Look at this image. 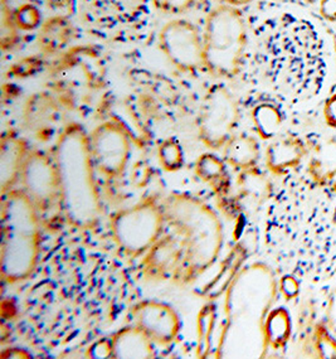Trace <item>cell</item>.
Here are the masks:
<instances>
[{"label":"cell","mask_w":336,"mask_h":359,"mask_svg":"<svg viewBox=\"0 0 336 359\" xmlns=\"http://www.w3.org/2000/svg\"><path fill=\"white\" fill-rule=\"evenodd\" d=\"M53 158L59 174V203L64 215L77 227H91L100 216V194L94 180L90 134L80 124L66 125L57 139Z\"/></svg>","instance_id":"cell-1"},{"label":"cell","mask_w":336,"mask_h":359,"mask_svg":"<svg viewBox=\"0 0 336 359\" xmlns=\"http://www.w3.org/2000/svg\"><path fill=\"white\" fill-rule=\"evenodd\" d=\"M1 275L9 283L31 276L37 267L41 233L38 207L24 191L3 194Z\"/></svg>","instance_id":"cell-2"},{"label":"cell","mask_w":336,"mask_h":359,"mask_svg":"<svg viewBox=\"0 0 336 359\" xmlns=\"http://www.w3.org/2000/svg\"><path fill=\"white\" fill-rule=\"evenodd\" d=\"M165 229L186 248L192 280L212 266L222 248V226L212 208L200 199L174 194L164 202Z\"/></svg>","instance_id":"cell-3"},{"label":"cell","mask_w":336,"mask_h":359,"mask_svg":"<svg viewBox=\"0 0 336 359\" xmlns=\"http://www.w3.org/2000/svg\"><path fill=\"white\" fill-rule=\"evenodd\" d=\"M247 43V25L239 8L218 4L208 14L203 29L204 69L220 79L234 77L242 67Z\"/></svg>","instance_id":"cell-4"},{"label":"cell","mask_w":336,"mask_h":359,"mask_svg":"<svg viewBox=\"0 0 336 359\" xmlns=\"http://www.w3.org/2000/svg\"><path fill=\"white\" fill-rule=\"evenodd\" d=\"M165 229L164 203L155 199L140 202L118 212L112 219V235L120 250L132 257L145 256Z\"/></svg>","instance_id":"cell-5"},{"label":"cell","mask_w":336,"mask_h":359,"mask_svg":"<svg viewBox=\"0 0 336 359\" xmlns=\"http://www.w3.org/2000/svg\"><path fill=\"white\" fill-rule=\"evenodd\" d=\"M239 107L233 93L223 85L208 90L200 105L198 130L202 142L212 149L222 148L234 135Z\"/></svg>","instance_id":"cell-6"},{"label":"cell","mask_w":336,"mask_h":359,"mask_svg":"<svg viewBox=\"0 0 336 359\" xmlns=\"http://www.w3.org/2000/svg\"><path fill=\"white\" fill-rule=\"evenodd\" d=\"M159 48L169 62L181 72L204 69L203 32L190 20L175 18L162 25Z\"/></svg>","instance_id":"cell-7"},{"label":"cell","mask_w":336,"mask_h":359,"mask_svg":"<svg viewBox=\"0 0 336 359\" xmlns=\"http://www.w3.org/2000/svg\"><path fill=\"white\" fill-rule=\"evenodd\" d=\"M90 145L94 168L107 178L124 173L130 158L129 133L118 121H105L90 133Z\"/></svg>","instance_id":"cell-8"},{"label":"cell","mask_w":336,"mask_h":359,"mask_svg":"<svg viewBox=\"0 0 336 359\" xmlns=\"http://www.w3.org/2000/svg\"><path fill=\"white\" fill-rule=\"evenodd\" d=\"M24 191L38 210H47L61 199L59 174L53 156L41 150H31L24 161L20 180Z\"/></svg>","instance_id":"cell-9"},{"label":"cell","mask_w":336,"mask_h":359,"mask_svg":"<svg viewBox=\"0 0 336 359\" xmlns=\"http://www.w3.org/2000/svg\"><path fill=\"white\" fill-rule=\"evenodd\" d=\"M132 320L154 344L168 346L181 330V320L172 306L159 302H143L132 309Z\"/></svg>","instance_id":"cell-10"},{"label":"cell","mask_w":336,"mask_h":359,"mask_svg":"<svg viewBox=\"0 0 336 359\" xmlns=\"http://www.w3.org/2000/svg\"><path fill=\"white\" fill-rule=\"evenodd\" d=\"M24 124L38 137H47L55 133L61 120V109L50 93H34L25 104Z\"/></svg>","instance_id":"cell-11"},{"label":"cell","mask_w":336,"mask_h":359,"mask_svg":"<svg viewBox=\"0 0 336 359\" xmlns=\"http://www.w3.org/2000/svg\"><path fill=\"white\" fill-rule=\"evenodd\" d=\"M29 151L28 143L17 134L9 133L3 137L0 148V184L3 194L12 191L13 186L20 180Z\"/></svg>","instance_id":"cell-12"},{"label":"cell","mask_w":336,"mask_h":359,"mask_svg":"<svg viewBox=\"0 0 336 359\" xmlns=\"http://www.w3.org/2000/svg\"><path fill=\"white\" fill-rule=\"evenodd\" d=\"M307 153V147L301 137L286 135L270 144L266 151V163L272 173H286L288 169L300 165Z\"/></svg>","instance_id":"cell-13"},{"label":"cell","mask_w":336,"mask_h":359,"mask_svg":"<svg viewBox=\"0 0 336 359\" xmlns=\"http://www.w3.org/2000/svg\"><path fill=\"white\" fill-rule=\"evenodd\" d=\"M75 36L74 25L64 15L43 20L38 32V48L47 56H55L69 47Z\"/></svg>","instance_id":"cell-14"},{"label":"cell","mask_w":336,"mask_h":359,"mask_svg":"<svg viewBox=\"0 0 336 359\" xmlns=\"http://www.w3.org/2000/svg\"><path fill=\"white\" fill-rule=\"evenodd\" d=\"M307 173L312 183L329 186L336 180V137H326L312 150L307 163Z\"/></svg>","instance_id":"cell-15"},{"label":"cell","mask_w":336,"mask_h":359,"mask_svg":"<svg viewBox=\"0 0 336 359\" xmlns=\"http://www.w3.org/2000/svg\"><path fill=\"white\" fill-rule=\"evenodd\" d=\"M153 341L136 325L121 329L112 337L113 358H151L154 355Z\"/></svg>","instance_id":"cell-16"},{"label":"cell","mask_w":336,"mask_h":359,"mask_svg":"<svg viewBox=\"0 0 336 359\" xmlns=\"http://www.w3.org/2000/svg\"><path fill=\"white\" fill-rule=\"evenodd\" d=\"M225 161L233 167L249 170L255 167L260 158V145L255 137L249 135H233L224 145Z\"/></svg>","instance_id":"cell-17"},{"label":"cell","mask_w":336,"mask_h":359,"mask_svg":"<svg viewBox=\"0 0 336 359\" xmlns=\"http://www.w3.org/2000/svg\"><path fill=\"white\" fill-rule=\"evenodd\" d=\"M252 120L257 134L263 140H268L279 134L284 124V115L277 106L265 102L255 107Z\"/></svg>","instance_id":"cell-18"},{"label":"cell","mask_w":336,"mask_h":359,"mask_svg":"<svg viewBox=\"0 0 336 359\" xmlns=\"http://www.w3.org/2000/svg\"><path fill=\"white\" fill-rule=\"evenodd\" d=\"M266 339L274 348L284 347L291 335V319L286 310H272L265 324Z\"/></svg>","instance_id":"cell-19"},{"label":"cell","mask_w":336,"mask_h":359,"mask_svg":"<svg viewBox=\"0 0 336 359\" xmlns=\"http://www.w3.org/2000/svg\"><path fill=\"white\" fill-rule=\"evenodd\" d=\"M314 348L318 358L336 359V337L326 323H318L315 325Z\"/></svg>","instance_id":"cell-20"},{"label":"cell","mask_w":336,"mask_h":359,"mask_svg":"<svg viewBox=\"0 0 336 359\" xmlns=\"http://www.w3.org/2000/svg\"><path fill=\"white\" fill-rule=\"evenodd\" d=\"M12 17L18 31H36L39 29V27L43 23L39 9L29 1L20 4L14 12H12Z\"/></svg>","instance_id":"cell-21"},{"label":"cell","mask_w":336,"mask_h":359,"mask_svg":"<svg viewBox=\"0 0 336 359\" xmlns=\"http://www.w3.org/2000/svg\"><path fill=\"white\" fill-rule=\"evenodd\" d=\"M153 6L162 14L179 17L189 12L197 0H151Z\"/></svg>","instance_id":"cell-22"},{"label":"cell","mask_w":336,"mask_h":359,"mask_svg":"<svg viewBox=\"0 0 336 359\" xmlns=\"http://www.w3.org/2000/svg\"><path fill=\"white\" fill-rule=\"evenodd\" d=\"M160 158H162V163L165 165H168L170 169L179 167L181 161L183 159L179 144L174 142V140L165 142L160 148Z\"/></svg>","instance_id":"cell-23"},{"label":"cell","mask_w":336,"mask_h":359,"mask_svg":"<svg viewBox=\"0 0 336 359\" xmlns=\"http://www.w3.org/2000/svg\"><path fill=\"white\" fill-rule=\"evenodd\" d=\"M281 292L286 300H293L295 297H299L300 284L298 280L291 275L284 276L281 279Z\"/></svg>","instance_id":"cell-24"},{"label":"cell","mask_w":336,"mask_h":359,"mask_svg":"<svg viewBox=\"0 0 336 359\" xmlns=\"http://www.w3.org/2000/svg\"><path fill=\"white\" fill-rule=\"evenodd\" d=\"M323 116L325 124L331 129H336V93L331 95L330 97H328L325 101Z\"/></svg>","instance_id":"cell-25"},{"label":"cell","mask_w":336,"mask_h":359,"mask_svg":"<svg viewBox=\"0 0 336 359\" xmlns=\"http://www.w3.org/2000/svg\"><path fill=\"white\" fill-rule=\"evenodd\" d=\"M318 12L321 17L329 22V23H335L336 22V0H320L318 1Z\"/></svg>","instance_id":"cell-26"},{"label":"cell","mask_w":336,"mask_h":359,"mask_svg":"<svg viewBox=\"0 0 336 359\" xmlns=\"http://www.w3.org/2000/svg\"><path fill=\"white\" fill-rule=\"evenodd\" d=\"M325 323L336 337V289L331 292L330 297H329Z\"/></svg>","instance_id":"cell-27"},{"label":"cell","mask_w":336,"mask_h":359,"mask_svg":"<svg viewBox=\"0 0 336 359\" xmlns=\"http://www.w3.org/2000/svg\"><path fill=\"white\" fill-rule=\"evenodd\" d=\"M218 4H227V6H247L252 0H216Z\"/></svg>","instance_id":"cell-28"},{"label":"cell","mask_w":336,"mask_h":359,"mask_svg":"<svg viewBox=\"0 0 336 359\" xmlns=\"http://www.w3.org/2000/svg\"><path fill=\"white\" fill-rule=\"evenodd\" d=\"M331 189H332V192L336 194V180H334V183H332V187H331Z\"/></svg>","instance_id":"cell-29"},{"label":"cell","mask_w":336,"mask_h":359,"mask_svg":"<svg viewBox=\"0 0 336 359\" xmlns=\"http://www.w3.org/2000/svg\"><path fill=\"white\" fill-rule=\"evenodd\" d=\"M307 3H310V4H314V3H318L320 0H306Z\"/></svg>","instance_id":"cell-30"},{"label":"cell","mask_w":336,"mask_h":359,"mask_svg":"<svg viewBox=\"0 0 336 359\" xmlns=\"http://www.w3.org/2000/svg\"><path fill=\"white\" fill-rule=\"evenodd\" d=\"M334 52H335V67H336V43H335V46H334Z\"/></svg>","instance_id":"cell-31"},{"label":"cell","mask_w":336,"mask_h":359,"mask_svg":"<svg viewBox=\"0 0 336 359\" xmlns=\"http://www.w3.org/2000/svg\"><path fill=\"white\" fill-rule=\"evenodd\" d=\"M25 1H31V0H25Z\"/></svg>","instance_id":"cell-32"}]
</instances>
